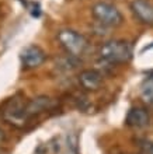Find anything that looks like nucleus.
I'll list each match as a JSON object with an SVG mask.
<instances>
[{"mask_svg": "<svg viewBox=\"0 0 153 154\" xmlns=\"http://www.w3.org/2000/svg\"><path fill=\"white\" fill-rule=\"evenodd\" d=\"M27 102L25 98L21 94L13 95L2 105V118L6 123L14 126L17 129H23L30 122V118L27 115Z\"/></svg>", "mask_w": 153, "mask_h": 154, "instance_id": "1", "label": "nucleus"}, {"mask_svg": "<svg viewBox=\"0 0 153 154\" xmlns=\"http://www.w3.org/2000/svg\"><path fill=\"white\" fill-rule=\"evenodd\" d=\"M98 55H100L101 60L107 62L113 66L124 65V63H128L132 59L133 49L132 45L129 44L128 41L114 39L101 45Z\"/></svg>", "mask_w": 153, "mask_h": 154, "instance_id": "2", "label": "nucleus"}, {"mask_svg": "<svg viewBox=\"0 0 153 154\" xmlns=\"http://www.w3.org/2000/svg\"><path fill=\"white\" fill-rule=\"evenodd\" d=\"M91 16L103 28H115L124 23L122 13L118 10L117 6L105 2H98L93 4Z\"/></svg>", "mask_w": 153, "mask_h": 154, "instance_id": "3", "label": "nucleus"}, {"mask_svg": "<svg viewBox=\"0 0 153 154\" xmlns=\"http://www.w3.org/2000/svg\"><path fill=\"white\" fill-rule=\"evenodd\" d=\"M58 42L65 49V52L75 57H80L84 55V52L89 48V42L80 32H77L75 29L65 28L58 31L56 34Z\"/></svg>", "mask_w": 153, "mask_h": 154, "instance_id": "4", "label": "nucleus"}, {"mask_svg": "<svg viewBox=\"0 0 153 154\" xmlns=\"http://www.w3.org/2000/svg\"><path fill=\"white\" fill-rule=\"evenodd\" d=\"M58 106H59V101L56 98L48 97V95H38V97L32 98L27 102V115L31 121L32 118L56 109Z\"/></svg>", "mask_w": 153, "mask_h": 154, "instance_id": "5", "label": "nucleus"}, {"mask_svg": "<svg viewBox=\"0 0 153 154\" xmlns=\"http://www.w3.org/2000/svg\"><path fill=\"white\" fill-rule=\"evenodd\" d=\"M46 60V53L37 45H30L21 52V63L24 69H37Z\"/></svg>", "mask_w": 153, "mask_h": 154, "instance_id": "6", "label": "nucleus"}, {"mask_svg": "<svg viewBox=\"0 0 153 154\" xmlns=\"http://www.w3.org/2000/svg\"><path fill=\"white\" fill-rule=\"evenodd\" d=\"M131 10L141 24L153 25V4L149 0H132Z\"/></svg>", "mask_w": 153, "mask_h": 154, "instance_id": "7", "label": "nucleus"}, {"mask_svg": "<svg viewBox=\"0 0 153 154\" xmlns=\"http://www.w3.org/2000/svg\"><path fill=\"white\" fill-rule=\"evenodd\" d=\"M103 74L97 69H86L79 74V84L84 91H97L103 85Z\"/></svg>", "mask_w": 153, "mask_h": 154, "instance_id": "8", "label": "nucleus"}, {"mask_svg": "<svg viewBox=\"0 0 153 154\" xmlns=\"http://www.w3.org/2000/svg\"><path fill=\"white\" fill-rule=\"evenodd\" d=\"M149 121H150L149 112H148V109L142 108V106H132L128 111L126 118H125V123L129 128H133V129L146 128L149 125Z\"/></svg>", "mask_w": 153, "mask_h": 154, "instance_id": "9", "label": "nucleus"}, {"mask_svg": "<svg viewBox=\"0 0 153 154\" xmlns=\"http://www.w3.org/2000/svg\"><path fill=\"white\" fill-rule=\"evenodd\" d=\"M141 97L148 104V106L153 108V77H149L141 87Z\"/></svg>", "mask_w": 153, "mask_h": 154, "instance_id": "10", "label": "nucleus"}, {"mask_svg": "<svg viewBox=\"0 0 153 154\" xmlns=\"http://www.w3.org/2000/svg\"><path fill=\"white\" fill-rule=\"evenodd\" d=\"M77 65H79V57H75V56H70L66 53V56L59 59V69L65 70V72H70V70L76 69Z\"/></svg>", "mask_w": 153, "mask_h": 154, "instance_id": "11", "label": "nucleus"}, {"mask_svg": "<svg viewBox=\"0 0 153 154\" xmlns=\"http://www.w3.org/2000/svg\"><path fill=\"white\" fill-rule=\"evenodd\" d=\"M136 144L141 154H153V142L148 139H138Z\"/></svg>", "mask_w": 153, "mask_h": 154, "instance_id": "12", "label": "nucleus"}, {"mask_svg": "<svg viewBox=\"0 0 153 154\" xmlns=\"http://www.w3.org/2000/svg\"><path fill=\"white\" fill-rule=\"evenodd\" d=\"M4 143V132L2 129H0V147H2V144Z\"/></svg>", "mask_w": 153, "mask_h": 154, "instance_id": "13", "label": "nucleus"}]
</instances>
